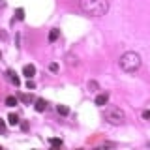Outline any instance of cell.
<instances>
[{
    "label": "cell",
    "instance_id": "1",
    "mask_svg": "<svg viewBox=\"0 0 150 150\" xmlns=\"http://www.w3.org/2000/svg\"><path fill=\"white\" fill-rule=\"evenodd\" d=\"M81 9L86 15L92 17H101L109 9V2L107 0H81Z\"/></svg>",
    "mask_w": 150,
    "mask_h": 150
},
{
    "label": "cell",
    "instance_id": "2",
    "mask_svg": "<svg viewBox=\"0 0 150 150\" xmlns=\"http://www.w3.org/2000/svg\"><path fill=\"white\" fill-rule=\"evenodd\" d=\"M120 68L124 69L126 73H135L141 68V56L133 51H128L120 56Z\"/></svg>",
    "mask_w": 150,
    "mask_h": 150
},
{
    "label": "cell",
    "instance_id": "3",
    "mask_svg": "<svg viewBox=\"0 0 150 150\" xmlns=\"http://www.w3.org/2000/svg\"><path fill=\"white\" fill-rule=\"evenodd\" d=\"M105 120L109 122V124H112V126H120L122 122L126 120V115H124V111H122L120 107L109 105V107H105Z\"/></svg>",
    "mask_w": 150,
    "mask_h": 150
},
{
    "label": "cell",
    "instance_id": "4",
    "mask_svg": "<svg viewBox=\"0 0 150 150\" xmlns=\"http://www.w3.org/2000/svg\"><path fill=\"white\" fill-rule=\"evenodd\" d=\"M23 73H25L28 79H32V77H34V75H36V68H34V66H32V64H26L25 68H23Z\"/></svg>",
    "mask_w": 150,
    "mask_h": 150
},
{
    "label": "cell",
    "instance_id": "5",
    "mask_svg": "<svg viewBox=\"0 0 150 150\" xmlns=\"http://www.w3.org/2000/svg\"><path fill=\"white\" fill-rule=\"evenodd\" d=\"M107 101H109V94H100V96L96 98V105H100V107H103V105H107Z\"/></svg>",
    "mask_w": 150,
    "mask_h": 150
},
{
    "label": "cell",
    "instance_id": "6",
    "mask_svg": "<svg viewBox=\"0 0 150 150\" xmlns=\"http://www.w3.org/2000/svg\"><path fill=\"white\" fill-rule=\"evenodd\" d=\"M45 109H47L45 100H41V98H40V100H36V111H38V112H43Z\"/></svg>",
    "mask_w": 150,
    "mask_h": 150
},
{
    "label": "cell",
    "instance_id": "7",
    "mask_svg": "<svg viewBox=\"0 0 150 150\" xmlns=\"http://www.w3.org/2000/svg\"><path fill=\"white\" fill-rule=\"evenodd\" d=\"M8 79H9V81H11L13 84H15V86H19V84H21V79H19L13 71H8Z\"/></svg>",
    "mask_w": 150,
    "mask_h": 150
},
{
    "label": "cell",
    "instance_id": "8",
    "mask_svg": "<svg viewBox=\"0 0 150 150\" xmlns=\"http://www.w3.org/2000/svg\"><path fill=\"white\" fill-rule=\"evenodd\" d=\"M58 36H60V30H58V28H53V30L49 32V41H56Z\"/></svg>",
    "mask_w": 150,
    "mask_h": 150
},
{
    "label": "cell",
    "instance_id": "9",
    "mask_svg": "<svg viewBox=\"0 0 150 150\" xmlns=\"http://www.w3.org/2000/svg\"><path fill=\"white\" fill-rule=\"evenodd\" d=\"M8 122H9L11 126H17V124H19V116H17V115H13V112H11V115L8 116Z\"/></svg>",
    "mask_w": 150,
    "mask_h": 150
},
{
    "label": "cell",
    "instance_id": "10",
    "mask_svg": "<svg viewBox=\"0 0 150 150\" xmlns=\"http://www.w3.org/2000/svg\"><path fill=\"white\" fill-rule=\"evenodd\" d=\"M19 100H21L23 103H30L32 100H34V98H32L30 94H21V96H19Z\"/></svg>",
    "mask_w": 150,
    "mask_h": 150
},
{
    "label": "cell",
    "instance_id": "11",
    "mask_svg": "<svg viewBox=\"0 0 150 150\" xmlns=\"http://www.w3.org/2000/svg\"><path fill=\"white\" fill-rule=\"evenodd\" d=\"M49 144H51V146H62V139L53 137V139H49Z\"/></svg>",
    "mask_w": 150,
    "mask_h": 150
},
{
    "label": "cell",
    "instance_id": "12",
    "mask_svg": "<svg viewBox=\"0 0 150 150\" xmlns=\"http://www.w3.org/2000/svg\"><path fill=\"white\" fill-rule=\"evenodd\" d=\"M56 111H58V115H64V116L69 112V109H68L66 105H58V107H56Z\"/></svg>",
    "mask_w": 150,
    "mask_h": 150
},
{
    "label": "cell",
    "instance_id": "13",
    "mask_svg": "<svg viewBox=\"0 0 150 150\" xmlns=\"http://www.w3.org/2000/svg\"><path fill=\"white\" fill-rule=\"evenodd\" d=\"M6 105H8V107H13V105H17V98H13V96L6 98Z\"/></svg>",
    "mask_w": 150,
    "mask_h": 150
},
{
    "label": "cell",
    "instance_id": "14",
    "mask_svg": "<svg viewBox=\"0 0 150 150\" xmlns=\"http://www.w3.org/2000/svg\"><path fill=\"white\" fill-rule=\"evenodd\" d=\"M15 17L19 19V21H23V19H25V9H23V8H17V11H15Z\"/></svg>",
    "mask_w": 150,
    "mask_h": 150
},
{
    "label": "cell",
    "instance_id": "15",
    "mask_svg": "<svg viewBox=\"0 0 150 150\" xmlns=\"http://www.w3.org/2000/svg\"><path fill=\"white\" fill-rule=\"evenodd\" d=\"M34 86H36V83L32 81V79H28V81H26V88H28V90H32Z\"/></svg>",
    "mask_w": 150,
    "mask_h": 150
},
{
    "label": "cell",
    "instance_id": "16",
    "mask_svg": "<svg viewBox=\"0 0 150 150\" xmlns=\"http://www.w3.org/2000/svg\"><path fill=\"white\" fill-rule=\"evenodd\" d=\"M49 69H51V71H56V69H58V64H49Z\"/></svg>",
    "mask_w": 150,
    "mask_h": 150
},
{
    "label": "cell",
    "instance_id": "17",
    "mask_svg": "<svg viewBox=\"0 0 150 150\" xmlns=\"http://www.w3.org/2000/svg\"><path fill=\"white\" fill-rule=\"evenodd\" d=\"M143 118H144V120H150V109L143 112Z\"/></svg>",
    "mask_w": 150,
    "mask_h": 150
},
{
    "label": "cell",
    "instance_id": "18",
    "mask_svg": "<svg viewBox=\"0 0 150 150\" xmlns=\"http://www.w3.org/2000/svg\"><path fill=\"white\" fill-rule=\"evenodd\" d=\"M4 131H6V124L0 120V133H4Z\"/></svg>",
    "mask_w": 150,
    "mask_h": 150
}]
</instances>
